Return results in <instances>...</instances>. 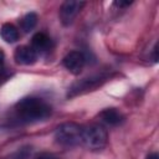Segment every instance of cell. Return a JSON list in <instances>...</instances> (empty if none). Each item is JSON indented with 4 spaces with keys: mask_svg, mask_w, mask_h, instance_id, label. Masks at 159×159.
Masks as SVG:
<instances>
[{
    "mask_svg": "<svg viewBox=\"0 0 159 159\" xmlns=\"http://www.w3.org/2000/svg\"><path fill=\"white\" fill-rule=\"evenodd\" d=\"M16 113L20 119L25 122H34V120H41L45 119L50 116L51 113V107L43 102L40 98H24L21 99L16 107Z\"/></svg>",
    "mask_w": 159,
    "mask_h": 159,
    "instance_id": "6da1fadb",
    "label": "cell"
},
{
    "mask_svg": "<svg viewBox=\"0 0 159 159\" xmlns=\"http://www.w3.org/2000/svg\"><path fill=\"white\" fill-rule=\"evenodd\" d=\"M55 138L57 143L66 147L80 144L82 139V127L76 123H63L56 129Z\"/></svg>",
    "mask_w": 159,
    "mask_h": 159,
    "instance_id": "7a4b0ae2",
    "label": "cell"
},
{
    "mask_svg": "<svg viewBox=\"0 0 159 159\" xmlns=\"http://www.w3.org/2000/svg\"><path fill=\"white\" fill-rule=\"evenodd\" d=\"M81 143L89 149H102L107 143V132L99 125H89L82 128Z\"/></svg>",
    "mask_w": 159,
    "mask_h": 159,
    "instance_id": "3957f363",
    "label": "cell"
},
{
    "mask_svg": "<svg viewBox=\"0 0 159 159\" xmlns=\"http://www.w3.org/2000/svg\"><path fill=\"white\" fill-rule=\"evenodd\" d=\"M84 2L82 1H75V0H68L65 1L61 7H60V19L63 25H70L73 22L81 9L83 7Z\"/></svg>",
    "mask_w": 159,
    "mask_h": 159,
    "instance_id": "277c9868",
    "label": "cell"
},
{
    "mask_svg": "<svg viewBox=\"0 0 159 159\" xmlns=\"http://www.w3.org/2000/svg\"><path fill=\"white\" fill-rule=\"evenodd\" d=\"M84 56L80 51H71L63 57V66L73 75H78L84 66Z\"/></svg>",
    "mask_w": 159,
    "mask_h": 159,
    "instance_id": "5b68a950",
    "label": "cell"
},
{
    "mask_svg": "<svg viewBox=\"0 0 159 159\" xmlns=\"http://www.w3.org/2000/svg\"><path fill=\"white\" fill-rule=\"evenodd\" d=\"M15 60L17 63L21 65H32L36 58L37 53L31 46H20L15 50Z\"/></svg>",
    "mask_w": 159,
    "mask_h": 159,
    "instance_id": "8992f818",
    "label": "cell"
},
{
    "mask_svg": "<svg viewBox=\"0 0 159 159\" xmlns=\"http://www.w3.org/2000/svg\"><path fill=\"white\" fill-rule=\"evenodd\" d=\"M31 47L36 51V53L46 52L51 47V39L43 32H37L32 37V46Z\"/></svg>",
    "mask_w": 159,
    "mask_h": 159,
    "instance_id": "52a82bcc",
    "label": "cell"
},
{
    "mask_svg": "<svg viewBox=\"0 0 159 159\" xmlns=\"http://www.w3.org/2000/svg\"><path fill=\"white\" fill-rule=\"evenodd\" d=\"M99 117L102 118V120L104 123H107L109 125H116V124H118V123L122 122V114L117 109H114V108H107V109H104L99 114Z\"/></svg>",
    "mask_w": 159,
    "mask_h": 159,
    "instance_id": "ba28073f",
    "label": "cell"
},
{
    "mask_svg": "<svg viewBox=\"0 0 159 159\" xmlns=\"http://www.w3.org/2000/svg\"><path fill=\"white\" fill-rule=\"evenodd\" d=\"M0 35L2 40L9 43H12L19 39V31L12 24H4L0 29Z\"/></svg>",
    "mask_w": 159,
    "mask_h": 159,
    "instance_id": "9c48e42d",
    "label": "cell"
},
{
    "mask_svg": "<svg viewBox=\"0 0 159 159\" xmlns=\"http://www.w3.org/2000/svg\"><path fill=\"white\" fill-rule=\"evenodd\" d=\"M36 22H37V15L35 12H29L21 19V24L20 25H21V29L25 32H29L35 27Z\"/></svg>",
    "mask_w": 159,
    "mask_h": 159,
    "instance_id": "30bf717a",
    "label": "cell"
},
{
    "mask_svg": "<svg viewBox=\"0 0 159 159\" xmlns=\"http://www.w3.org/2000/svg\"><path fill=\"white\" fill-rule=\"evenodd\" d=\"M30 154H31V149H30L29 147H26V148L19 149L17 152H15L14 154H11V155H10L9 158H6V159H29Z\"/></svg>",
    "mask_w": 159,
    "mask_h": 159,
    "instance_id": "8fae6325",
    "label": "cell"
},
{
    "mask_svg": "<svg viewBox=\"0 0 159 159\" xmlns=\"http://www.w3.org/2000/svg\"><path fill=\"white\" fill-rule=\"evenodd\" d=\"M34 159H60L56 154L53 153H48V152H42V153H39Z\"/></svg>",
    "mask_w": 159,
    "mask_h": 159,
    "instance_id": "7c38bea8",
    "label": "cell"
},
{
    "mask_svg": "<svg viewBox=\"0 0 159 159\" xmlns=\"http://www.w3.org/2000/svg\"><path fill=\"white\" fill-rule=\"evenodd\" d=\"M147 159H159V157H158L157 153H152V154H149V155L147 157Z\"/></svg>",
    "mask_w": 159,
    "mask_h": 159,
    "instance_id": "4fadbf2b",
    "label": "cell"
},
{
    "mask_svg": "<svg viewBox=\"0 0 159 159\" xmlns=\"http://www.w3.org/2000/svg\"><path fill=\"white\" fill-rule=\"evenodd\" d=\"M116 4L119 5V6H127V5H130L132 2H130V1H129V2H128V1H127V2H122V1H119V2H116Z\"/></svg>",
    "mask_w": 159,
    "mask_h": 159,
    "instance_id": "5bb4252c",
    "label": "cell"
},
{
    "mask_svg": "<svg viewBox=\"0 0 159 159\" xmlns=\"http://www.w3.org/2000/svg\"><path fill=\"white\" fill-rule=\"evenodd\" d=\"M2 62H4V53H2V51L0 50V67L2 66Z\"/></svg>",
    "mask_w": 159,
    "mask_h": 159,
    "instance_id": "9a60e30c",
    "label": "cell"
}]
</instances>
